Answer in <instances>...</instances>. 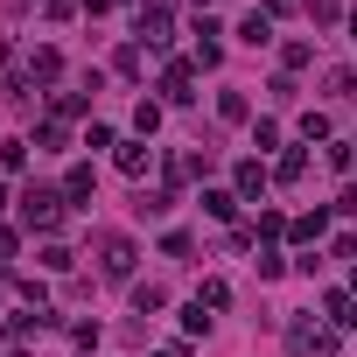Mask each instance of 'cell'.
Segmentation results:
<instances>
[{"label": "cell", "instance_id": "cell-17", "mask_svg": "<svg viewBox=\"0 0 357 357\" xmlns=\"http://www.w3.org/2000/svg\"><path fill=\"white\" fill-rule=\"evenodd\" d=\"M161 301H168V294H161L154 280H140V287H133V308H140V315H147V308H161Z\"/></svg>", "mask_w": 357, "mask_h": 357}, {"label": "cell", "instance_id": "cell-1", "mask_svg": "<svg viewBox=\"0 0 357 357\" xmlns=\"http://www.w3.org/2000/svg\"><path fill=\"white\" fill-rule=\"evenodd\" d=\"M133 259H140V252H133L126 231H98V273H105V280H133Z\"/></svg>", "mask_w": 357, "mask_h": 357}, {"label": "cell", "instance_id": "cell-16", "mask_svg": "<svg viewBox=\"0 0 357 357\" xmlns=\"http://www.w3.org/2000/svg\"><path fill=\"white\" fill-rule=\"evenodd\" d=\"M43 266H50V273H70V245L50 238V245H43Z\"/></svg>", "mask_w": 357, "mask_h": 357}, {"label": "cell", "instance_id": "cell-21", "mask_svg": "<svg viewBox=\"0 0 357 357\" xmlns=\"http://www.w3.org/2000/svg\"><path fill=\"white\" fill-rule=\"evenodd\" d=\"M0 204H8V183H0Z\"/></svg>", "mask_w": 357, "mask_h": 357}, {"label": "cell", "instance_id": "cell-23", "mask_svg": "<svg viewBox=\"0 0 357 357\" xmlns=\"http://www.w3.org/2000/svg\"><path fill=\"white\" fill-rule=\"evenodd\" d=\"M161 357H175V350H161Z\"/></svg>", "mask_w": 357, "mask_h": 357}, {"label": "cell", "instance_id": "cell-12", "mask_svg": "<svg viewBox=\"0 0 357 357\" xmlns=\"http://www.w3.org/2000/svg\"><path fill=\"white\" fill-rule=\"evenodd\" d=\"M266 190V168L259 161H238V197H259Z\"/></svg>", "mask_w": 357, "mask_h": 357}, {"label": "cell", "instance_id": "cell-7", "mask_svg": "<svg viewBox=\"0 0 357 357\" xmlns=\"http://www.w3.org/2000/svg\"><path fill=\"white\" fill-rule=\"evenodd\" d=\"M140 36H147V43H168V8H161V0L140 8Z\"/></svg>", "mask_w": 357, "mask_h": 357}, {"label": "cell", "instance_id": "cell-20", "mask_svg": "<svg viewBox=\"0 0 357 357\" xmlns=\"http://www.w3.org/2000/svg\"><path fill=\"white\" fill-rule=\"evenodd\" d=\"M15 245H22V231H15V225H0V259H8Z\"/></svg>", "mask_w": 357, "mask_h": 357}, {"label": "cell", "instance_id": "cell-2", "mask_svg": "<svg viewBox=\"0 0 357 357\" xmlns=\"http://www.w3.org/2000/svg\"><path fill=\"white\" fill-rule=\"evenodd\" d=\"M56 218H63V190H29L22 197V225L29 231H56Z\"/></svg>", "mask_w": 357, "mask_h": 357}, {"label": "cell", "instance_id": "cell-5", "mask_svg": "<svg viewBox=\"0 0 357 357\" xmlns=\"http://www.w3.org/2000/svg\"><path fill=\"white\" fill-rule=\"evenodd\" d=\"M147 168H154V147L126 140V147H119V175H147Z\"/></svg>", "mask_w": 357, "mask_h": 357}, {"label": "cell", "instance_id": "cell-22", "mask_svg": "<svg viewBox=\"0 0 357 357\" xmlns=\"http://www.w3.org/2000/svg\"><path fill=\"white\" fill-rule=\"evenodd\" d=\"M350 29H357V15H350Z\"/></svg>", "mask_w": 357, "mask_h": 357}, {"label": "cell", "instance_id": "cell-13", "mask_svg": "<svg viewBox=\"0 0 357 357\" xmlns=\"http://www.w3.org/2000/svg\"><path fill=\"white\" fill-rule=\"evenodd\" d=\"M225 301H231L225 280H204V287H197V308H225Z\"/></svg>", "mask_w": 357, "mask_h": 357}, {"label": "cell", "instance_id": "cell-18", "mask_svg": "<svg viewBox=\"0 0 357 357\" xmlns=\"http://www.w3.org/2000/svg\"><path fill=\"white\" fill-rule=\"evenodd\" d=\"M112 63H119V70H126V77H140V63H147V56H140V43H126V50H119V56H112Z\"/></svg>", "mask_w": 357, "mask_h": 357}, {"label": "cell", "instance_id": "cell-8", "mask_svg": "<svg viewBox=\"0 0 357 357\" xmlns=\"http://www.w3.org/2000/svg\"><path fill=\"white\" fill-rule=\"evenodd\" d=\"M322 225H329V211H308V218H294V225H287V238L315 245V238H322Z\"/></svg>", "mask_w": 357, "mask_h": 357}, {"label": "cell", "instance_id": "cell-15", "mask_svg": "<svg viewBox=\"0 0 357 357\" xmlns=\"http://www.w3.org/2000/svg\"><path fill=\"white\" fill-rule=\"evenodd\" d=\"M252 231H259V238H287V218H280V211H259V225H252Z\"/></svg>", "mask_w": 357, "mask_h": 357}, {"label": "cell", "instance_id": "cell-14", "mask_svg": "<svg viewBox=\"0 0 357 357\" xmlns=\"http://www.w3.org/2000/svg\"><path fill=\"white\" fill-rule=\"evenodd\" d=\"M204 211H211V218H231V211H238V197H231V190H211V197H204Z\"/></svg>", "mask_w": 357, "mask_h": 357}, {"label": "cell", "instance_id": "cell-6", "mask_svg": "<svg viewBox=\"0 0 357 357\" xmlns=\"http://www.w3.org/2000/svg\"><path fill=\"white\" fill-rule=\"evenodd\" d=\"M329 329H357V294H329Z\"/></svg>", "mask_w": 357, "mask_h": 357}, {"label": "cell", "instance_id": "cell-4", "mask_svg": "<svg viewBox=\"0 0 357 357\" xmlns=\"http://www.w3.org/2000/svg\"><path fill=\"white\" fill-rule=\"evenodd\" d=\"M161 98H168V105H190V98H197V91H190V63H168V70H161Z\"/></svg>", "mask_w": 357, "mask_h": 357}, {"label": "cell", "instance_id": "cell-19", "mask_svg": "<svg viewBox=\"0 0 357 357\" xmlns=\"http://www.w3.org/2000/svg\"><path fill=\"white\" fill-rule=\"evenodd\" d=\"M140 211H147V218H168V211H175V197H168V190H154V197H140Z\"/></svg>", "mask_w": 357, "mask_h": 357}, {"label": "cell", "instance_id": "cell-9", "mask_svg": "<svg viewBox=\"0 0 357 357\" xmlns=\"http://www.w3.org/2000/svg\"><path fill=\"white\" fill-rule=\"evenodd\" d=\"M63 204H91V168H70L63 175Z\"/></svg>", "mask_w": 357, "mask_h": 357}, {"label": "cell", "instance_id": "cell-3", "mask_svg": "<svg viewBox=\"0 0 357 357\" xmlns=\"http://www.w3.org/2000/svg\"><path fill=\"white\" fill-rule=\"evenodd\" d=\"M287 343H294L301 357H336V329H315L308 315H301V322H287Z\"/></svg>", "mask_w": 357, "mask_h": 357}, {"label": "cell", "instance_id": "cell-10", "mask_svg": "<svg viewBox=\"0 0 357 357\" xmlns=\"http://www.w3.org/2000/svg\"><path fill=\"white\" fill-rule=\"evenodd\" d=\"M273 175H280V183H301V175H308V147H287V154H280V168H273Z\"/></svg>", "mask_w": 357, "mask_h": 357}, {"label": "cell", "instance_id": "cell-11", "mask_svg": "<svg viewBox=\"0 0 357 357\" xmlns=\"http://www.w3.org/2000/svg\"><path fill=\"white\" fill-rule=\"evenodd\" d=\"M238 43H252V50L273 43V22H266V15H245V22H238Z\"/></svg>", "mask_w": 357, "mask_h": 357}]
</instances>
